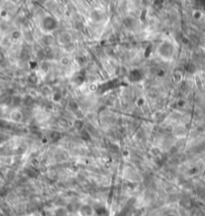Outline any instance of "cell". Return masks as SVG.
Instances as JSON below:
<instances>
[{
  "label": "cell",
  "instance_id": "obj_8",
  "mask_svg": "<svg viewBox=\"0 0 205 216\" xmlns=\"http://www.w3.org/2000/svg\"><path fill=\"white\" fill-rule=\"evenodd\" d=\"M25 216H33L32 214H28V215H25Z\"/></svg>",
  "mask_w": 205,
  "mask_h": 216
},
{
  "label": "cell",
  "instance_id": "obj_5",
  "mask_svg": "<svg viewBox=\"0 0 205 216\" xmlns=\"http://www.w3.org/2000/svg\"><path fill=\"white\" fill-rule=\"evenodd\" d=\"M150 154L153 157H159L161 154V149L158 147H153L150 149Z\"/></svg>",
  "mask_w": 205,
  "mask_h": 216
},
{
  "label": "cell",
  "instance_id": "obj_6",
  "mask_svg": "<svg viewBox=\"0 0 205 216\" xmlns=\"http://www.w3.org/2000/svg\"><path fill=\"white\" fill-rule=\"evenodd\" d=\"M145 104V98L144 97H139L138 99L136 100V105L138 106V107H143V105Z\"/></svg>",
  "mask_w": 205,
  "mask_h": 216
},
{
  "label": "cell",
  "instance_id": "obj_2",
  "mask_svg": "<svg viewBox=\"0 0 205 216\" xmlns=\"http://www.w3.org/2000/svg\"><path fill=\"white\" fill-rule=\"evenodd\" d=\"M11 119L15 122H20L22 119H23V115H22V113L20 112V111L15 110L11 113Z\"/></svg>",
  "mask_w": 205,
  "mask_h": 216
},
{
  "label": "cell",
  "instance_id": "obj_1",
  "mask_svg": "<svg viewBox=\"0 0 205 216\" xmlns=\"http://www.w3.org/2000/svg\"><path fill=\"white\" fill-rule=\"evenodd\" d=\"M77 214L79 216H95V207H93L91 204H81Z\"/></svg>",
  "mask_w": 205,
  "mask_h": 216
},
{
  "label": "cell",
  "instance_id": "obj_4",
  "mask_svg": "<svg viewBox=\"0 0 205 216\" xmlns=\"http://www.w3.org/2000/svg\"><path fill=\"white\" fill-rule=\"evenodd\" d=\"M133 216H145V208L144 207H137L134 209Z\"/></svg>",
  "mask_w": 205,
  "mask_h": 216
},
{
  "label": "cell",
  "instance_id": "obj_3",
  "mask_svg": "<svg viewBox=\"0 0 205 216\" xmlns=\"http://www.w3.org/2000/svg\"><path fill=\"white\" fill-rule=\"evenodd\" d=\"M60 64L63 67H68L72 64V59L68 56H63L60 59Z\"/></svg>",
  "mask_w": 205,
  "mask_h": 216
},
{
  "label": "cell",
  "instance_id": "obj_7",
  "mask_svg": "<svg viewBox=\"0 0 205 216\" xmlns=\"http://www.w3.org/2000/svg\"><path fill=\"white\" fill-rule=\"evenodd\" d=\"M88 90H90V92L94 93L95 91L98 90V85L95 83H91L90 85H88Z\"/></svg>",
  "mask_w": 205,
  "mask_h": 216
}]
</instances>
